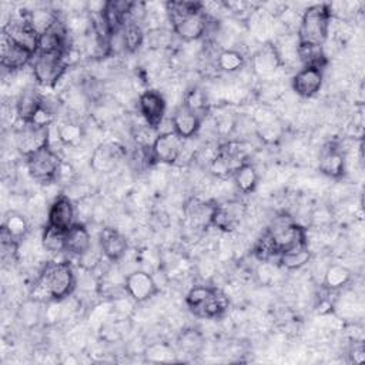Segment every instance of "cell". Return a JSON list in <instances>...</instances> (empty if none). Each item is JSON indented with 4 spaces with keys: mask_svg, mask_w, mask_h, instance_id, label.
I'll return each instance as SVG.
<instances>
[{
    "mask_svg": "<svg viewBox=\"0 0 365 365\" xmlns=\"http://www.w3.org/2000/svg\"><path fill=\"white\" fill-rule=\"evenodd\" d=\"M173 31L185 41L201 38L208 29V17L201 3L170 1L165 4Z\"/></svg>",
    "mask_w": 365,
    "mask_h": 365,
    "instance_id": "1",
    "label": "cell"
},
{
    "mask_svg": "<svg viewBox=\"0 0 365 365\" xmlns=\"http://www.w3.org/2000/svg\"><path fill=\"white\" fill-rule=\"evenodd\" d=\"M331 17L332 11L329 4L321 3L309 6L301 17L298 29V43L322 46L328 37Z\"/></svg>",
    "mask_w": 365,
    "mask_h": 365,
    "instance_id": "2",
    "label": "cell"
},
{
    "mask_svg": "<svg viewBox=\"0 0 365 365\" xmlns=\"http://www.w3.org/2000/svg\"><path fill=\"white\" fill-rule=\"evenodd\" d=\"M185 302L190 311L200 318L221 317L230 305L228 297L224 292L205 285L192 287L185 297Z\"/></svg>",
    "mask_w": 365,
    "mask_h": 365,
    "instance_id": "3",
    "label": "cell"
},
{
    "mask_svg": "<svg viewBox=\"0 0 365 365\" xmlns=\"http://www.w3.org/2000/svg\"><path fill=\"white\" fill-rule=\"evenodd\" d=\"M41 287L46 295L54 301L68 297L76 287V275L68 261L51 262L41 275Z\"/></svg>",
    "mask_w": 365,
    "mask_h": 365,
    "instance_id": "4",
    "label": "cell"
},
{
    "mask_svg": "<svg viewBox=\"0 0 365 365\" xmlns=\"http://www.w3.org/2000/svg\"><path fill=\"white\" fill-rule=\"evenodd\" d=\"M268 234L275 245L278 257L279 254L308 247L305 230L301 225L292 222L287 215L277 217L268 230Z\"/></svg>",
    "mask_w": 365,
    "mask_h": 365,
    "instance_id": "5",
    "label": "cell"
},
{
    "mask_svg": "<svg viewBox=\"0 0 365 365\" xmlns=\"http://www.w3.org/2000/svg\"><path fill=\"white\" fill-rule=\"evenodd\" d=\"M66 54L63 53H43L37 51L31 61L33 76L37 84L43 87H53L63 77L67 68Z\"/></svg>",
    "mask_w": 365,
    "mask_h": 365,
    "instance_id": "6",
    "label": "cell"
},
{
    "mask_svg": "<svg viewBox=\"0 0 365 365\" xmlns=\"http://www.w3.org/2000/svg\"><path fill=\"white\" fill-rule=\"evenodd\" d=\"M26 165L33 180L41 184H50L57 180L61 160L48 145L26 157Z\"/></svg>",
    "mask_w": 365,
    "mask_h": 365,
    "instance_id": "7",
    "label": "cell"
},
{
    "mask_svg": "<svg viewBox=\"0 0 365 365\" xmlns=\"http://www.w3.org/2000/svg\"><path fill=\"white\" fill-rule=\"evenodd\" d=\"M50 128L34 123H23V127L16 133V147L24 157L48 145Z\"/></svg>",
    "mask_w": 365,
    "mask_h": 365,
    "instance_id": "8",
    "label": "cell"
},
{
    "mask_svg": "<svg viewBox=\"0 0 365 365\" xmlns=\"http://www.w3.org/2000/svg\"><path fill=\"white\" fill-rule=\"evenodd\" d=\"M182 147H184V140L177 133L170 130V131L160 133L154 138V141L151 143V154H153V158L158 163L174 164L180 158L182 153Z\"/></svg>",
    "mask_w": 365,
    "mask_h": 365,
    "instance_id": "9",
    "label": "cell"
},
{
    "mask_svg": "<svg viewBox=\"0 0 365 365\" xmlns=\"http://www.w3.org/2000/svg\"><path fill=\"white\" fill-rule=\"evenodd\" d=\"M244 215L245 205L238 200H230L221 204H215L211 225L224 232H231L240 225Z\"/></svg>",
    "mask_w": 365,
    "mask_h": 365,
    "instance_id": "10",
    "label": "cell"
},
{
    "mask_svg": "<svg viewBox=\"0 0 365 365\" xmlns=\"http://www.w3.org/2000/svg\"><path fill=\"white\" fill-rule=\"evenodd\" d=\"M124 288L128 297L135 302H144L158 292V285L151 274L143 269H135L124 278Z\"/></svg>",
    "mask_w": 365,
    "mask_h": 365,
    "instance_id": "11",
    "label": "cell"
},
{
    "mask_svg": "<svg viewBox=\"0 0 365 365\" xmlns=\"http://www.w3.org/2000/svg\"><path fill=\"white\" fill-rule=\"evenodd\" d=\"M3 36H6L13 43L37 53L38 48V34L30 27L26 17L23 19H10L3 26Z\"/></svg>",
    "mask_w": 365,
    "mask_h": 365,
    "instance_id": "12",
    "label": "cell"
},
{
    "mask_svg": "<svg viewBox=\"0 0 365 365\" xmlns=\"http://www.w3.org/2000/svg\"><path fill=\"white\" fill-rule=\"evenodd\" d=\"M138 108L148 127L157 128L163 123L165 114V101L158 91H144L138 98Z\"/></svg>",
    "mask_w": 365,
    "mask_h": 365,
    "instance_id": "13",
    "label": "cell"
},
{
    "mask_svg": "<svg viewBox=\"0 0 365 365\" xmlns=\"http://www.w3.org/2000/svg\"><path fill=\"white\" fill-rule=\"evenodd\" d=\"M34 53L13 43L6 36L1 34V46H0V63L3 68L7 70H20L33 61Z\"/></svg>",
    "mask_w": 365,
    "mask_h": 365,
    "instance_id": "14",
    "label": "cell"
},
{
    "mask_svg": "<svg viewBox=\"0 0 365 365\" xmlns=\"http://www.w3.org/2000/svg\"><path fill=\"white\" fill-rule=\"evenodd\" d=\"M74 218H76V210L71 200L67 195H60L50 205L47 224L57 230L67 231L76 224Z\"/></svg>",
    "mask_w": 365,
    "mask_h": 365,
    "instance_id": "15",
    "label": "cell"
},
{
    "mask_svg": "<svg viewBox=\"0 0 365 365\" xmlns=\"http://www.w3.org/2000/svg\"><path fill=\"white\" fill-rule=\"evenodd\" d=\"M201 118L202 117L200 114H197L195 111L190 110L185 104H182L174 111L171 117L173 131L177 133L182 140L191 138L198 133L201 127Z\"/></svg>",
    "mask_w": 365,
    "mask_h": 365,
    "instance_id": "16",
    "label": "cell"
},
{
    "mask_svg": "<svg viewBox=\"0 0 365 365\" xmlns=\"http://www.w3.org/2000/svg\"><path fill=\"white\" fill-rule=\"evenodd\" d=\"M100 248L108 261L117 262L125 255L128 244L125 237L117 230L103 228L100 232Z\"/></svg>",
    "mask_w": 365,
    "mask_h": 365,
    "instance_id": "17",
    "label": "cell"
},
{
    "mask_svg": "<svg viewBox=\"0 0 365 365\" xmlns=\"http://www.w3.org/2000/svg\"><path fill=\"white\" fill-rule=\"evenodd\" d=\"M322 86V70L304 67L292 78V88L301 97L315 96Z\"/></svg>",
    "mask_w": 365,
    "mask_h": 365,
    "instance_id": "18",
    "label": "cell"
},
{
    "mask_svg": "<svg viewBox=\"0 0 365 365\" xmlns=\"http://www.w3.org/2000/svg\"><path fill=\"white\" fill-rule=\"evenodd\" d=\"M123 157V150L117 144H101L98 145L91 155V167L98 173L113 171Z\"/></svg>",
    "mask_w": 365,
    "mask_h": 365,
    "instance_id": "19",
    "label": "cell"
},
{
    "mask_svg": "<svg viewBox=\"0 0 365 365\" xmlns=\"http://www.w3.org/2000/svg\"><path fill=\"white\" fill-rule=\"evenodd\" d=\"M91 248V237L84 224L76 222L66 231V251L81 257Z\"/></svg>",
    "mask_w": 365,
    "mask_h": 365,
    "instance_id": "20",
    "label": "cell"
},
{
    "mask_svg": "<svg viewBox=\"0 0 365 365\" xmlns=\"http://www.w3.org/2000/svg\"><path fill=\"white\" fill-rule=\"evenodd\" d=\"M319 171L328 177L339 178L345 173V157L339 148L329 145L322 150L319 157Z\"/></svg>",
    "mask_w": 365,
    "mask_h": 365,
    "instance_id": "21",
    "label": "cell"
},
{
    "mask_svg": "<svg viewBox=\"0 0 365 365\" xmlns=\"http://www.w3.org/2000/svg\"><path fill=\"white\" fill-rule=\"evenodd\" d=\"M215 204L210 201H202L200 198H191L185 202L184 211L190 222L195 227L211 225V218Z\"/></svg>",
    "mask_w": 365,
    "mask_h": 365,
    "instance_id": "22",
    "label": "cell"
},
{
    "mask_svg": "<svg viewBox=\"0 0 365 365\" xmlns=\"http://www.w3.org/2000/svg\"><path fill=\"white\" fill-rule=\"evenodd\" d=\"M43 101V97L36 90H24L16 101V111L19 118L23 123H31L38 110L41 108Z\"/></svg>",
    "mask_w": 365,
    "mask_h": 365,
    "instance_id": "23",
    "label": "cell"
},
{
    "mask_svg": "<svg viewBox=\"0 0 365 365\" xmlns=\"http://www.w3.org/2000/svg\"><path fill=\"white\" fill-rule=\"evenodd\" d=\"M254 70L261 76L272 74L281 66V56L275 46L265 44L257 51L252 60Z\"/></svg>",
    "mask_w": 365,
    "mask_h": 365,
    "instance_id": "24",
    "label": "cell"
},
{
    "mask_svg": "<svg viewBox=\"0 0 365 365\" xmlns=\"http://www.w3.org/2000/svg\"><path fill=\"white\" fill-rule=\"evenodd\" d=\"M297 56L302 61L304 67L319 68L327 64V56L319 44H309V43H297Z\"/></svg>",
    "mask_w": 365,
    "mask_h": 365,
    "instance_id": "25",
    "label": "cell"
},
{
    "mask_svg": "<svg viewBox=\"0 0 365 365\" xmlns=\"http://www.w3.org/2000/svg\"><path fill=\"white\" fill-rule=\"evenodd\" d=\"M24 17L29 21L30 27L38 36H41L43 33L50 30L58 21L57 13L51 11V10H47V9H34V10L29 11Z\"/></svg>",
    "mask_w": 365,
    "mask_h": 365,
    "instance_id": "26",
    "label": "cell"
},
{
    "mask_svg": "<svg viewBox=\"0 0 365 365\" xmlns=\"http://www.w3.org/2000/svg\"><path fill=\"white\" fill-rule=\"evenodd\" d=\"M27 231H29V222L20 212L11 211L7 214V217L4 218L3 225H1V234L7 235L13 241L19 242L20 240H23L26 237Z\"/></svg>",
    "mask_w": 365,
    "mask_h": 365,
    "instance_id": "27",
    "label": "cell"
},
{
    "mask_svg": "<svg viewBox=\"0 0 365 365\" xmlns=\"http://www.w3.org/2000/svg\"><path fill=\"white\" fill-rule=\"evenodd\" d=\"M234 181L237 188L244 192H252L258 184V173L255 170V167L250 163H244L241 164L235 171H234Z\"/></svg>",
    "mask_w": 365,
    "mask_h": 365,
    "instance_id": "28",
    "label": "cell"
},
{
    "mask_svg": "<svg viewBox=\"0 0 365 365\" xmlns=\"http://www.w3.org/2000/svg\"><path fill=\"white\" fill-rule=\"evenodd\" d=\"M351 281V271L341 264H331L324 274V287L335 291L345 287Z\"/></svg>",
    "mask_w": 365,
    "mask_h": 365,
    "instance_id": "29",
    "label": "cell"
},
{
    "mask_svg": "<svg viewBox=\"0 0 365 365\" xmlns=\"http://www.w3.org/2000/svg\"><path fill=\"white\" fill-rule=\"evenodd\" d=\"M43 248L48 252H61L66 251V231L57 230L51 225H46L41 237Z\"/></svg>",
    "mask_w": 365,
    "mask_h": 365,
    "instance_id": "30",
    "label": "cell"
},
{
    "mask_svg": "<svg viewBox=\"0 0 365 365\" xmlns=\"http://www.w3.org/2000/svg\"><path fill=\"white\" fill-rule=\"evenodd\" d=\"M121 34H123V43H124V48L128 51H135L137 48H140V46L144 41V33L140 27V24L137 21L133 20H127L125 24L121 29Z\"/></svg>",
    "mask_w": 365,
    "mask_h": 365,
    "instance_id": "31",
    "label": "cell"
},
{
    "mask_svg": "<svg viewBox=\"0 0 365 365\" xmlns=\"http://www.w3.org/2000/svg\"><path fill=\"white\" fill-rule=\"evenodd\" d=\"M309 259H311V251L308 250V247L284 252V254H279L278 257V262L287 269H299Z\"/></svg>",
    "mask_w": 365,
    "mask_h": 365,
    "instance_id": "32",
    "label": "cell"
},
{
    "mask_svg": "<svg viewBox=\"0 0 365 365\" xmlns=\"http://www.w3.org/2000/svg\"><path fill=\"white\" fill-rule=\"evenodd\" d=\"M217 66L222 71H237L244 66V57L237 50H222L217 57Z\"/></svg>",
    "mask_w": 365,
    "mask_h": 365,
    "instance_id": "33",
    "label": "cell"
},
{
    "mask_svg": "<svg viewBox=\"0 0 365 365\" xmlns=\"http://www.w3.org/2000/svg\"><path fill=\"white\" fill-rule=\"evenodd\" d=\"M57 137L63 144L74 145L83 138V128L77 123L66 121L57 127Z\"/></svg>",
    "mask_w": 365,
    "mask_h": 365,
    "instance_id": "34",
    "label": "cell"
},
{
    "mask_svg": "<svg viewBox=\"0 0 365 365\" xmlns=\"http://www.w3.org/2000/svg\"><path fill=\"white\" fill-rule=\"evenodd\" d=\"M178 344H180L181 349L188 351V352H195L202 345V338H201L200 332H197L195 329H188L181 334Z\"/></svg>",
    "mask_w": 365,
    "mask_h": 365,
    "instance_id": "35",
    "label": "cell"
},
{
    "mask_svg": "<svg viewBox=\"0 0 365 365\" xmlns=\"http://www.w3.org/2000/svg\"><path fill=\"white\" fill-rule=\"evenodd\" d=\"M148 38H150V43L153 47H163V46H168L170 43V33L165 31V30H153L150 31L148 34Z\"/></svg>",
    "mask_w": 365,
    "mask_h": 365,
    "instance_id": "36",
    "label": "cell"
},
{
    "mask_svg": "<svg viewBox=\"0 0 365 365\" xmlns=\"http://www.w3.org/2000/svg\"><path fill=\"white\" fill-rule=\"evenodd\" d=\"M365 359V349L364 345L361 342H358V345H354V349L351 352V361L354 364H361Z\"/></svg>",
    "mask_w": 365,
    "mask_h": 365,
    "instance_id": "37",
    "label": "cell"
}]
</instances>
